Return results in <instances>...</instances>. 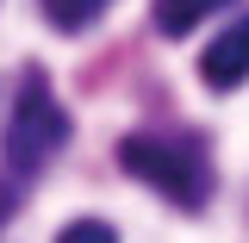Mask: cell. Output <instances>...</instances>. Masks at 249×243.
I'll return each instance as SVG.
<instances>
[{
	"label": "cell",
	"instance_id": "6da1fadb",
	"mask_svg": "<svg viewBox=\"0 0 249 243\" xmlns=\"http://www.w3.org/2000/svg\"><path fill=\"white\" fill-rule=\"evenodd\" d=\"M119 162L131 181L156 187L168 206H181V212H199L206 200H212V162L199 144H187V137H156V131H131L119 144Z\"/></svg>",
	"mask_w": 249,
	"mask_h": 243
},
{
	"label": "cell",
	"instance_id": "7a4b0ae2",
	"mask_svg": "<svg viewBox=\"0 0 249 243\" xmlns=\"http://www.w3.org/2000/svg\"><path fill=\"white\" fill-rule=\"evenodd\" d=\"M69 112H62L56 88L37 75V69H25V81H19V93H13V112H6V131H0V162L13 168V175H44V162L69 144Z\"/></svg>",
	"mask_w": 249,
	"mask_h": 243
},
{
	"label": "cell",
	"instance_id": "3957f363",
	"mask_svg": "<svg viewBox=\"0 0 249 243\" xmlns=\"http://www.w3.org/2000/svg\"><path fill=\"white\" fill-rule=\"evenodd\" d=\"M199 81H206L212 93H231V88H243V81H249V13H243V19H231V25L206 44V56H199Z\"/></svg>",
	"mask_w": 249,
	"mask_h": 243
},
{
	"label": "cell",
	"instance_id": "277c9868",
	"mask_svg": "<svg viewBox=\"0 0 249 243\" xmlns=\"http://www.w3.org/2000/svg\"><path fill=\"white\" fill-rule=\"evenodd\" d=\"M224 6H237V0H156V31L162 37H187V31H199Z\"/></svg>",
	"mask_w": 249,
	"mask_h": 243
},
{
	"label": "cell",
	"instance_id": "5b68a950",
	"mask_svg": "<svg viewBox=\"0 0 249 243\" xmlns=\"http://www.w3.org/2000/svg\"><path fill=\"white\" fill-rule=\"evenodd\" d=\"M37 6H44V25L50 31H88L112 0H37Z\"/></svg>",
	"mask_w": 249,
	"mask_h": 243
},
{
	"label": "cell",
	"instance_id": "8992f818",
	"mask_svg": "<svg viewBox=\"0 0 249 243\" xmlns=\"http://www.w3.org/2000/svg\"><path fill=\"white\" fill-rule=\"evenodd\" d=\"M56 243H119V231H112L106 218H69L56 231Z\"/></svg>",
	"mask_w": 249,
	"mask_h": 243
},
{
	"label": "cell",
	"instance_id": "52a82bcc",
	"mask_svg": "<svg viewBox=\"0 0 249 243\" xmlns=\"http://www.w3.org/2000/svg\"><path fill=\"white\" fill-rule=\"evenodd\" d=\"M13 212H19V187H13L6 175H0V231L13 224Z\"/></svg>",
	"mask_w": 249,
	"mask_h": 243
}]
</instances>
